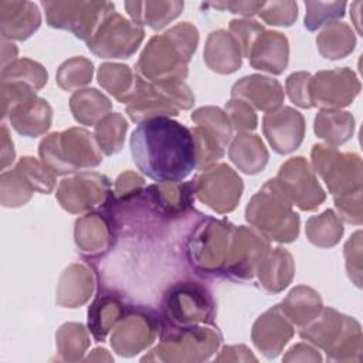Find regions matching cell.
I'll use <instances>...</instances> for the list:
<instances>
[{
    "instance_id": "6da1fadb",
    "label": "cell",
    "mask_w": 363,
    "mask_h": 363,
    "mask_svg": "<svg viewBox=\"0 0 363 363\" xmlns=\"http://www.w3.org/2000/svg\"><path fill=\"white\" fill-rule=\"evenodd\" d=\"M130 152L136 167L160 183L182 182L197 167L191 130L169 116L142 121L132 132Z\"/></svg>"
},
{
    "instance_id": "7a4b0ae2",
    "label": "cell",
    "mask_w": 363,
    "mask_h": 363,
    "mask_svg": "<svg viewBox=\"0 0 363 363\" xmlns=\"http://www.w3.org/2000/svg\"><path fill=\"white\" fill-rule=\"evenodd\" d=\"M312 157L316 172L325 179L333 197L362 190V162L357 155H342L333 147L315 145Z\"/></svg>"
},
{
    "instance_id": "3957f363",
    "label": "cell",
    "mask_w": 363,
    "mask_h": 363,
    "mask_svg": "<svg viewBox=\"0 0 363 363\" xmlns=\"http://www.w3.org/2000/svg\"><path fill=\"white\" fill-rule=\"evenodd\" d=\"M197 126L191 133L196 143L197 167L203 169L224 155V147L231 138L228 115L218 108H201L191 113Z\"/></svg>"
},
{
    "instance_id": "277c9868",
    "label": "cell",
    "mask_w": 363,
    "mask_h": 363,
    "mask_svg": "<svg viewBox=\"0 0 363 363\" xmlns=\"http://www.w3.org/2000/svg\"><path fill=\"white\" fill-rule=\"evenodd\" d=\"M143 34L140 27L119 14H109L86 43L102 58H128L138 50Z\"/></svg>"
},
{
    "instance_id": "5b68a950",
    "label": "cell",
    "mask_w": 363,
    "mask_h": 363,
    "mask_svg": "<svg viewBox=\"0 0 363 363\" xmlns=\"http://www.w3.org/2000/svg\"><path fill=\"white\" fill-rule=\"evenodd\" d=\"M309 91L313 106H346L359 94L360 82L347 68L322 71L311 79Z\"/></svg>"
},
{
    "instance_id": "8992f818",
    "label": "cell",
    "mask_w": 363,
    "mask_h": 363,
    "mask_svg": "<svg viewBox=\"0 0 363 363\" xmlns=\"http://www.w3.org/2000/svg\"><path fill=\"white\" fill-rule=\"evenodd\" d=\"M303 132V118L292 108H284L264 116V133L274 150L281 155L298 149Z\"/></svg>"
},
{
    "instance_id": "52a82bcc",
    "label": "cell",
    "mask_w": 363,
    "mask_h": 363,
    "mask_svg": "<svg viewBox=\"0 0 363 363\" xmlns=\"http://www.w3.org/2000/svg\"><path fill=\"white\" fill-rule=\"evenodd\" d=\"M167 295L186 305L184 308H167L169 316H172L174 323L183 325L184 328L189 323L204 320L211 313L210 296L206 289L200 286L191 284H182L169 291Z\"/></svg>"
},
{
    "instance_id": "ba28073f",
    "label": "cell",
    "mask_w": 363,
    "mask_h": 363,
    "mask_svg": "<svg viewBox=\"0 0 363 363\" xmlns=\"http://www.w3.org/2000/svg\"><path fill=\"white\" fill-rule=\"evenodd\" d=\"M353 129L354 119L349 112L322 111L315 119L316 135L333 146L347 142L353 135Z\"/></svg>"
},
{
    "instance_id": "9c48e42d",
    "label": "cell",
    "mask_w": 363,
    "mask_h": 363,
    "mask_svg": "<svg viewBox=\"0 0 363 363\" xmlns=\"http://www.w3.org/2000/svg\"><path fill=\"white\" fill-rule=\"evenodd\" d=\"M320 54L329 60L346 57L353 51L356 38L350 27L345 23H332L316 38Z\"/></svg>"
},
{
    "instance_id": "30bf717a",
    "label": "cell",
    "mask_w": 363,
    "mask_h": 363,
    "mask_svg": "<svg viewBox=\"0 0 363 363\" xmlns=\"http://www.w3.org/2000/svg\"><path fill=\"white\" fill-rule=\"evenodd\" d=\"M306 225L309 241L319 247L335 245L343 234L342 223H339L332 210H326L319 217H312Z\"/></svg>"
},
{
    "instance_id": "8fae6325",
    "label": "cell",
    "mask_w": 363,
    "mask_h": 363,
    "mask_svg": "<svg viewBox=\"0 0 363 363\" xmlns=\"http://www.w3.org/2000/svg\"><path fill=\"white\" fill-rule=\"evenodd\" d=\"M248 156L252 157L254 163L259 170L264 169L268 160V153L264 147V143L259 140V138L254 136V140L251 143V149H247V142H245V133L238 135L230 149V157L231 160L244 172L247 173L248 170Z\"/></svg>"
},
{
    "instance_id": "7c38bea8",
    "label": "cell",
    "mask_w": 363,
    "mask_h": 363,
    "mask_svg": "<svg viewBox=\"0 0 363 363\" xmlns=\"http://www.w3.org/2000/svg\"><path fill=\"white\" fill-rule=\"evenodd\" d=\"M126 129H128V123L126 121H123V118L119 113H111L109 116L102 119L95 128V135L101 145V149L106 155L119 152L122 145L112 135H118L123 138V133L126 132Z\"/></svg>"
},
{
    "instance_id": "4fadbf2b",
    "label": "cell",
    "mask_w": 363,
    "mask_h": 363,
    "mask_svg": "<svg viewBox=\"0 0 363 363\" xmlns=\"http://www.w3.org/2000/svg\"><path fill=\"white\" fill-rule=\"evenodd\" d=\"M306 17H305V27L311 31L322 27L326 23H330L336 18H342L345 16V1H333V3H316V1H306Z\"/></svg>"
},
{
    "instance_id": "5bb4252c",
    "label": "cell",
    "mask_w": 363,
    "mask_h": 363,
    "mask_svg": "<svg viewBox=\"0 0 363 363\" xmlns=\"http://www.w3.org/2000/svg\"><path fill=\"white\" fill-rule=\"evenodd\" d=\"M311 74L308 72H296L288 77L286 79V89L289 94L291 101H294L296 105L302 108H312V99H311Z\"/></svg>"
},
{
    "instance_id": "9a60e30c",
    "label": "cell",
    "mask_w": 363,
    "mask_h": 363,
    "mask_svg": "<svg viewBox=\"0 0 363 363\" xmlns=\"http://www.w3.org/2000/svg\"><path fill=\"white\" fill-rule=\"evenodd\" d=\"M230 28L235 33L237 41L240 40V47H242L244 55L248 57L250 51L257 40V37L264 31V28L257 21L250 20H233Z\"/></svg>"
},
{
    "instance_id": "2e32d148",
    "label": "cell",
    "mask_w": 363,
    "mask_h": 363,
    "mask_svg": "<svg viewBox=\"0 0 363 363\" xmlns=\"http://www.w3.org/2000/svg\"><path fill=\"white\" fill-rule=\"evenodd\" d=\"M225 109L230 113L231 123L235 129H254L257 126V116L245 101L235 98L225 105Z\"/></svg>"
},
{
    "instance_id": "e0dca14e",
    "label": "cell",
    "mask_w": 363,
    "mask_h": 363,
    "mask_svg": "<svg viewBox=\"0 0 363 363\" xmlns=\"http://www.w3.org/2000/svg\"><path fill=\"white\" fill-rule=\"evenodd\" d=\"M335 203L340 217H343L347 223L362 224V190L352 194L335 197Z\"/></svg>"
},
{
    "instance_id": "ac0fdd59",
    "label": "cell",
    "mask_w": 363,
    "mask_h": 363,
    "mask_svg": "<svg viewBox=\"0 0 363 363\" xmlns=\"http://www.w3.org/2000/svg\"><path fill=\"white\" fill-rule=\"evenodd\" d=\"M360 231L354 233L353 237L347 241L345 247V255L347 259V272L350 279L356 284V286H362L360 275H362V254H360Z\"/></svg>"
},
{
    "instance_id": "d6986e66",
    "label": "cell",
    "mask_w": 363,
    "mask_h": 363,
    "mask_svg": "<svg viewBox=\"0 0 363 363\" xmlns=\"http://www.w3.org/2000/svg\"><path fill=\"white\" fill-rule=\"evenodd\" d=\"M214 7H227L231 10V13H237V14H242V16H251L257 11H259L264 6V3H244V1H238V3H221V4H213Z\"/></svg>"
}]
</instances>
